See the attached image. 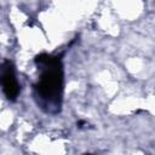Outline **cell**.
<instances>
[{"mask_svg":"<svg viewBox=\"0 0 155 155\" xmlns=\"http://www.w3.org/2000/svg\"><path fill=\"white\" fill-rule=\"evenodd\" d=\"M1 82H2V86H4V91L6 93V96L11 99L16 98L17 94H18V84L16 81V78L13 75V71L12 69L7 68L2 74H1Z\"/></svg>","mask_w":155,"mask_h":155,"instance_id":"1","label":"cell"}]
</instances>
